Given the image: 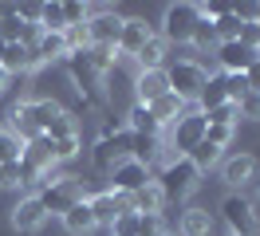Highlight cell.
<instances>
[{
	"label": "cell",
	"mask_w": 260,
	"mask_h": 236,
	"mask_svg": "<svg viewBox=\"0 0 260 236\" xmlns=\"http://www.w3.org/2000/svg\"><path fill=\"white\" fill-rule=\"evenodd\" d=\"M63 20H67V28L87 24V20H91V8H87V4H79V0H71V4H63Z\"/></svg>",
	"instance_id": "8d00e7d4"
},
{
	"label": "cell",
	"mask_w": 260,
	"mask_h": 236,
	"mask_svg": "<svg viewBox=\"0 0 260 236\" xmlns=\"http://www.w3.org/2000/svg\"><path fill=\"white\" fill-rule=\"evenodd\" d=\"M134 228H138V213H122V217H114L111 236H134Z\"/></svg>",
	"instance_id": "60d3db41"
},
{
	"label": "cell",
	"mask_w": 260,
	"mask_h": 236,
	"mask_svg": "<svg viewBox=\"0 0 260 236\" xmlns=\"http://www.w3.org/2000/svg\"><path fill=\"white\" fill-rule=\"evenodd\" d=\"M44 138H51V142H63V138H79V122H75V114H59V118H55V122L48 126V134H44Z\"/></svg>",
	"instance_id": "f546056e"
},
{
	"label": "cell",
	"mask_w": 260,
	"mask_h": 236,
	"mask_svg": "<svg viewBox=\"0 0 260 236\" xmlns=\"http://www.w3.org/2000/svg\"><path fill=\"white\" fill-rule=\"evenodd\" d=\"M0 67H4V75H28V71H36L40 67V59H36V47L28 44H8L4 47V59H0Z\"/></svg>",
	"instance_id": "9a60e30c"
},
{
	"label": "cell",
	"mask_w": 260,
	"mask_h": 236,
	"mask_svg": "<svg viewBox=\"0 0 260 236\" xmlns=\"http://www.w3.org/2000/svg\"><path fill=\"white\" fill-rule=\"evenodd\" d=\"M24 185V161H0V189Z\"/></svg>",
	"instance_id": "d590c367"
},
{
	"label": "cell",
	"mask_w": 260,
	"mask_h": 236,
	"mask_svg": "<svg viewBox=\"0 0 260 236\" xmlns=\"http://www.w3.org/2000/svg\"><path fill=\"white\" fill-rule=\"evenodd\" d=\"M91 205V213H95L99 224H107L111 228L114 217H122V213H134V205H130V193H111V189H99L95 197H87Z\"/></svg>",
	"instance_id": "9c48e42d"
},
{
	"label": "cell",
	"mask_w": 260,
	"mask_h": 236,
	"mask_svg": "<svg viewBox=\"0 0 260 236\" xmlns=\"http://www.w3.org/2000/svg\"><path fill=\"white\" fill-rule=\"evenodd\" d=\"M166 51H170V44H166L162 36H150L146 47L134 55V63H138V71H166Z\"/></svg>",
	"instance_id": "d6986e66"
},
{
	"label": "cell",
	"mask_w": 260,
	"mask_h": 236,
	"mask_svg": "<svg viewBox=\"0 0 260 236\" xmlns=\"http://www.w3.org/2000/svg\"><path fill=\"white\" fill-rule=\"evenodd\" d=\"M154 36V28H150L142 16H130V20H122V36H118V51L126 55V59H134L142 47H146V40Z\"/></svg>",
	"instance_id": "4fadbf2b"
},
{
	"label": "cell",
	"mask_w": 260,
	"mask_h": 236,
	"mask_svg": "<svg viewBox=\"0 0 260 236\" xmlns=\"http://www.w3.org/2000/svg\"><path fill=\"white\" fill-rule=\"evenodd\" d=\"M244 79H248V91H260V55H256V63L244 71Z\"/></svg>",
	"instance_id": "f6af8a7d"
},
{
	"label": "cell",
	"mask_w": 260,
	"mask_h": 236,
	"mask_svg": "<svg viewBox=\"0 0 260 236\" xmlns=\"http://www.w3.org/2000/svg\"><path fill=\"white\" fill-rule=\"evenodd\" d=\"M170 91V79H166V71H138L134 75V103H142V107H150V103H158L162 94Z\"/></svg>",
	"instance_id": "2e32d148"
},
{
	"label": "cell",
	"mask_w": 260,
	"mask_h": 236,
	"mask_svg": "<svg viewBox=\"0 0 260 236\" xmlns=\"http://www.w3.org/2000/svg\"><path fill=\"white\" fill-rule=\"evenodd\" d=\"M59 220H63V228H67L71 236H87V232H95V228H99V220H95V213H91L87 197H83L79 205H71Z\"/></svg>",
	"instance_id": "ac0fdd59"
},
{
	"label": "cell",
	"mask_w": 260,
	"mask_h": 236,
	"mask_svg": "<svg viewBox=\"0 0 260 236\" xmlns=\"http://www.w3.org/2000/svg\"><path fill=\"white\" fill-rule=\"evenodd\" d=\"M107 177H111V193H130V197H134V193L150 181V165L134 161V157H122Z\"/></svg>",
	"instance_id": "ba28073f"
},
{
	"label": "cell",
	"mask_w": 260,
	"mask_h": 236,
	"mask_svg": "<svg viewBox=\"0 0 260 236\" xmlns=\"http://www.w3.org/2000/svg\"><path fill=\"white\" fill-rule=\"evenodd\" d=\"M36 59H40V63H55V59H67V44H63V31H40V40H36Z\"/></svg>",
	"instance_id": "603a6c76"
},
{
	"label": "cell",
	"mask_w": 260,
	"mask_h": 236,
	"mask_svg": "<svg viewBox=\"0 0 260 236\" xmlns=\"http://www.w3.org/2000/svg\"><path fill=\"white\" fill-rule=\"evenodd\" d=\"M4 87H8V75H4V67H0V94H4Z\"/></svg>",
	"instance_id": "bcb514c9"
},
{
	"label": "cell",
	"mask_w": 260,
	"mask_h": 236,
	"mask_svg": "<svg viewBox=\"0 0 260 236\" xmlns=\"http://www.w3.org/2000/svg\"><path fill=\"white\" fill-rule=\"evenodd\" d=\"M44 220H48V213H44V205H40V197H20L16 209H12V228L16 232H40L44 228Z\"/></svg>",
	"instance_id": "7c38bea8"
},
{
	"label": "cell",
	"mask_w": 260,
	"mask_h": 236,
	"mask_svg": "<svg viewBox=\"0 0 260 236\" xmlns=\"http://www.w3.org/2000/svg\"><path fill=\"white\" fill-rule=\"evenodd\" d=\"M130 205H134V213H142V217H146V213H150V217H162V209H166L170 201H166V193L158 189V181L150 177L146 185H142L134 197H130Z\"/></svg>",
	"instance_id": "e0dca14e"
},
{
	"label": "cell",
	"mask_w": 260,
	"mask_h": 236,
	"mask_svg": "<svg viewBox=\"0 0 260 236\" xmlns=\"http://www.w3.org/2000/svg\"><path fill=\"white\" fill-rule=\"evenodd\" d=\"M221 220L229 224V236H256L260 232V220H256V209L244 193H225L221 201Z\"/></svg>",
	"instance_id": "5b68a950"
},
{
	"label": "cell",
	"mask_w": 260,
	"mask_h": 236,
	"mask_svg": "<svg viewBox=\"0 0 260 236\" xmlns=\"http://www.w3.org/2000/svg\"><path fill=\"white\" fill-rule=\"evenodd\" d=\"M126 130L130 134H150V138H158V134H162V122L150 114V107L134 103V107L126 110Z\"/></svg>",
	"instance_id": "ffe728a7"
},
{
	"label": "cell",
	"mask_w": 260,
	"mask_h": 236,
	"mask_svg": "<svg viewBox=\"0 0 260 236\" xmlns=\"http://www.w3.org/2000/svg\"><path fill=\"white\" fill-rule=\"evenodd\" d=\"M185 157H189L197 170L205 173V170H213V165L221 161V146H213V142H205V138H201V142H197V146H193V150H189Z\"/></svg>",
	"instance_id": "f1b7e54d"
},
{
	"label": "cell",
	"mask_w": 260,
	"mask_h": 236,
	"mask_svg": "<svg viewBox=\"0 0 260 236\" xmlns=\"http://www.w3.org/2000/svg\"><path fill=\"white\" fill-rule=\"evenodd\" d=\"M24 157V142L12 130H0V161H20Z\"/></svg>",
	"instance_id": "e575fe53"
},
{
	"label": "cell",
	"mask_w": 260,
	"mask_h": 236,
	"mask_svg": "<svg viewBox=\"0 0 260 236\" xmlns=\"http://www.w3.org/2000/svg\"><path fill=\"white\" fill-rule=\"evenodd\" d=\"M122 157H130V130L126 126H118V130H103V138L91 146V165H95L99 173H111Z\"/></svg>",
	"instance_id": "3957f363"
},
{
	"label": "cell",
	"mask_w": 260,
	"mask_h": 236,
	"mask_svg": "<svg viewBox=\"0 0 260 236\" xmlns=\"http://www.w3.org/2000/svg\"><path fill=\"white\" fill-rule=\"evenodd\" d=\"M40 205H44V213H55V217H63L71 205H79L83 201V185H79V177H55V181H48V185H40Z\"/></svg>",
	"instance_id": "8992f818"
},
{
	"label": "cell",
	"mask_w": 260,
	"mask_h": 236,
	"mask_svg": "<svg viewBox=\"0 0 260 236\" xmlns=\"http://www.w3.org/2000/svg\"><path fill=\"white\" fill-rule=\"evenodd\" d=\"M252 185H256V193H260V173H256V181H252Z\"/></svg>",
	"instance_id": "c3c4849f"
},
{
	"label": "cell",
	"mask_w": 260,
	"mask_h": 236,
	"mask_svg": "<svg viewBox=\"0 0 260 236\" xmlns=\"http://www.w3.org/2000/svg\"><path fill=\"white\" fill-rule=\"evenodd\" d=\"M162 236H174V232H162Z\"/></svg>",
	"instance_id": "681fc988"
},
{
	"label": "cell",
	"mask_w": 260,
	"mask_h": 236,
	"mask_svg": "<svg viewBox=\"0 0 260 236\" xmlns=\"http://www.w3.org/2000/svg\"><path fill=\"white\" fill-rule=\"evenodd\" d=\"M205 122H209V126H233V130H237L241 110H237V103H221V107L205 110Z\"/></svg>",
	"instance_id": "1f68e13d"
},
{
	"label": "cell",
	"mask_w": 260,
	"mask_h": 236,
	"mask_svg": "<svg viewBox=\"0 0 260 236\" xmlns=\"http://www.w3.org/2000/svg\"><path fill=\"white\" fill-rule=\"evenodd\" d=\"M59 114H63V107H59L55 98H32V122H36L40 134H48V126L55 122Z\"/></svg>",
	"instance_id": "4316f807"
},
{
	"label": "cell",
	"mask_w": 260,
	"mask_h": 236,
	"mask_svg": "<svg viewBox=\"0 0 260 236\" xmlns=\"http://www.w3.org/2000/svg\"><path fill=\"white\" fill-rule=\"evenodd\" d=\"M256 173H260V165H256L252 154H233L221 165V177H225V185H233V193L241 185H248V181H256Z\"/></svg>",
	"instance_id": "5bb4252c"
},
{
	"label": "cell",
	"mask_w": 260,
	"mask_h": 236,
	"mask_svg": "<svg viewBox=\"0 0 260 236\" xmlns=\"http://www.w3.org/2000/svg\"><path fill=\"white\" fill-rule=\"evenodd\" d=\"M237 110H241V118H252V122H260V91H248L237 103Z\"/></svg>",
	"instance_id": "74e56055"
},
{
	"label": "cell",
	"mask_w": 260,
	"mask_h": 236,
	"mask_svg": "<svg viewBox=\"0 0 260 236\" xmlns=\"http://www.w3.org/2000/svg\"><path fill=\"white\" fill-rule=\"evenodd\" d=\"M8 130L16 134L20 142H32V138H40V130H36V122H32V98H24V103H16L12 107V118H8Z\"/></svg>",
	"instance_id": "44dd1931"
},
{
	"label": "cell",
	"mask_w": 260,
	"mask_h": 236,
	"mask_svg": "<svg viewBox=\"0 0 260 236\" xmlns=\"http://www.w3.org/2000/svg\"><path fill=\"white\" fill-rule=\"evenodd\" d=\"M166 228H162V217H142V213H138V228H134V236H162Z\"/></svg>",
	"instance_id": "ab89813d"
},
{
	"label": "cell",
	"mask_w": 260,
	"mask_h": 236,
	"mask_svg": "<svg viewBox=\"0 0 260 236\" xmlns=\"http://www.w3.org/2000/svg\"><path fill=\"white\" fill-rule=\"evenodd\" d=\"M79 59L87 63L95 75H107V71L114 67V47H99V44H91V47H87V51L79 55Z\"/></svg>",
	"instance_id": "83f0119b"
},
{
	"label": "cell",
	"mask_w": 260,
	"mask_h": 236,
	"mask_svg": "<svg viewBox=\"0 0 260 236\" xmlns=\"http://www.w3.org/2000/svg\"><path fill=\"white\" fill-rule=\"evenodd\" d=\"M40 31H67L63 4H40Z\"/></svg>",
	"instance_id": "4dcf8cb0"
},
{
	"label": "cell",
	"mask_w": 260,
	"mask_h": 236,
	"mask_svg": "<svg viewBox=\"0 0 260 236\" xmlns=\"http://www.w3.org/2000/svg\"><path fill=\"white\" fill-rule=\"evenodd\" d=\"M162 154V138H150V134H130V157L142 161V165H154Z\"/></svg>",
	"instance_id": "484cf974"
},
{
	"label": "cell",
	"mask_w": 260,
	"mask_h": 236,
	"mask_svg": "<svg viewBox=\"0 0 260 236\" xmlns=\"http://www.w3.org/2000/svg\"><path fill=\"white\" fill-rule=\"evenodd\" d=\"M87 36H91V44H99V47H114V51H118L122 16H114V12H91V20H87Z\"/></svg>",
	"instance_id": "30bf717a"
},
{
	"label": "cell",
	"mask_w": 260,
	"mask_h": 236,
	"mask_svg": "<svg viewBox=\"0 0 260 236\" xmlns=\"http://www.w3.org/2000/svg\"><path fill=\"white\" fill-rule=\"evenodd\" d=\"M0 130H4V126H0Z\"/></svg>",
	"instance_id": "f907efd6"
},
{
	"label": "cell",
	"mask_w": 260,
	"mask_h": 236,
	"mask_svg": "<svg viewBox=\"0 0 260 236\" xmlns=\"http://www.w3.org/2000/svg\"><path fill=\"white\" fill-rule=\"evenodd\" d=\"M16 16L24 24H36V28H40V4H16Z\"/></svg>",
	"instance_id": "ee69618b"
},
{
	"label": "cell",
	"mask_w": 260,
	"mask_h": 236,
	"mask_svg": "<svg viewBox=\"0 0 260 236\" xmlns=\"http://www.w3.org/2000/svg\"><path fill=\"white\" fill-rule=\"evenodd\" d=\"M166 79H170V91H174L181 103L189 107L197 94H201V87H205L209 71H205L197 59H174L170 67H166Z\"/></svg>",
	"instance_id": "7a4b0ae2"
},
{
	"label": "cell",
	"mask_w": 260,
	"mask_h": 236,
	"mask_svg": "<svg viewBox=\"0 0 260 236\" xmlns=\"http://www.w3.org/2000/svg\"><path fill=\"white\" fill-rule=\"evenodd\" d=\"M205 126H209V122H205V114H201V110H185L178 122L170 126V146L178 150V157H185L197 142L205 138Z\"/></svg>",
	"instance_id": "52a82bcc"
},
{
	"label": "cell",
	"mask_w": 260,
	"mask_h": 236,
	"mask_svg": "<svg viewBox=\"0 0 260 236\" xmlns=\"http://www.w3.org/2000/svg\"><path fill=\"white\" fill-rule=\"evenodd\" d=\"M154 181H158V189L166 193V201H185V197L201 185V170H197L189 157H178V154H174L162 170H158Z\"/></svg>",
	"instance_id": "6da1fadb"
},
{
	"label": "cell",
	"mask_w": 260,
	"mask_h": 236,
	"mask_svg": "<svg viewBox=\"0 0 260 236\" xmlns=\"http://www.w3.org/2000/svg\"><path fill=\"white\" fill-rule=\"evenodd\" d=\"M256 55H260V51L244 47L241 40H233V44H217V63H221L225 75H244V71L256 63Z\"/></svg>",
	"instance_id": "8fae6325"
},
{
	"label": "cell",
	"mask_w": 260,
	"mask_h": 236,
	"mask_svg": "<svg viewBox=\"0 0 260 236\" xmlns=\"http://www.w3.org/2000/svg\"><path fill=\"white\" fill-rule=\"evenodd\" d=\"M178 236H213V217L209 209H185L178 224Z\"/></svg>",
	"instance_id": "7402d4cb"
},
{
	"label": "cell",
	"mask_w": 260,
	"mask_h": 236,
	"mask_svg": "<svg viewBox=\"0 0 260 236\" xmlns=\"http://www.w3.org/2000/svg\"><path fill=\"white\" fill-rule=\"evenodd\" d=\"M189 44L197 47V51H217V31H213V20H197V28H193V40Z\"/></svg>",
	"instance_id": "d6a6232c"
},
{
	"label": "cell",
	"mask_w": 260,
	"mask_h": 236,
	"mask_svg": "<svg viewBox=\"0 0 260 236\" xmlns=\"http://www.w3.org/2000/svg\"><path fill=\"white\" fill-rule=\"evenodd\" d=\"M197 20H201L197 4H189V0L170 4V8L162 12V40H166V44H189V40H193Z\"/></svg>",
	"instance_id": "277c9868"
},
{
	"label": "cell",
	"mask_w": 260,
	"mask_h": 236,
	"mask_svg": "<svg viewBox=\"0 0 260 236\" xmlns=\"http://www.w3.org/2000/svg\"><path fill=\"white\" fill-rule=\"evenodd\" d=\"M4 47H8V44H4V40H0V59H4Z\"/></svg>",
	"instance_id": "7dc6e473"
},
{
	"label": "cell",
	"mask_w": 260,
	"mask_h": 236,
	"mask_svg": "<svg viewBox=\"0 0 260 236\" xmlns=\"http://www.w3.org/2000/svg\"><path fill=\"white\" fill-rule=\"evenodd\" d=\"M185 110H189V107H185V103H181V98H178L174 91H166L162 98H158V103H150V114H154V118H158L162 126H174V122L181 118V114H185Z\"/></svg>",
	"instance_id": "d4e9b609"
},
{
	"label": "cell",
	"mask_w": 260,
	"mask_h": 236,
	"mask_svg": "<svg viewBox=\"0 0 260 236\" xmlns=\"http://www.w3.org/2000/svg\"><path fill=\"white\" fill-rule=\"evenodd\" d=\"M24 28H28V24H24L16 12L0 16V40H4V44H20V40H24Z\"/></svg>",
	"instance_id": "836d02e7"
},
{
	"label": "cell",
	"mask_w": 260,
	"mask_h": 236,
	"mask_svg": "<svg viewBox=\"0 0 260 236\" xmlns=\"http://www.w3.org/2000/svg\"><path fill=\"white\" fill-rule=\"evenodd\" d=\"M55 146V161H71L79 157V138H63V142H51Z\"/></svg>",
	"instance_id": "7bdbcfd3"
},
{
	"label": "cell",
	"mask_w": 260,
	"mask_h": 236,
	"mask_svg": "<svg viewBox=\"0 0 260 236\" xmlns=\"http://www.w3.org/2000/svg\"><path fill=\"white\" fill-rule=\"evenodd\" d=\"M233 134H237L233 126H205V142L221 146V150H225V146H233Z\"/></svg>",
	"instance_id": "f35d334b"
},
{
	"label": "cell",
	"mask_w": 260,
	"mask_h": 236,
	"mask_svg": "<svg viewBox=\"0 0 260 236\" xmlns=\"http://www.w3.org/2000/svg\"><path fill=\"white\" fill-rule=\"evenodd\" d=\"M225 87H229V103H241L248 94V79L244 75H225Z\"/></svg>",
	"instance_id": "b9f144b4"
},
{
	"label": "cell",
	"mask_w": 260,
	"mask_h": 236,
	"mask_svg": "<svg viewBox=\"0 0 260 236\" xmlns=\"http://www.w3.org/2000/svg\"><path fill=\"white\" fill-rule=\"evenodd\" d=\"M197 103H201V114L213 107H221V103H229V87H225V71H217V75L205 79V87H201V94H197Z\"/></svg>",
	"instance_id": "cb8c5ba5"
}]
</instances>
